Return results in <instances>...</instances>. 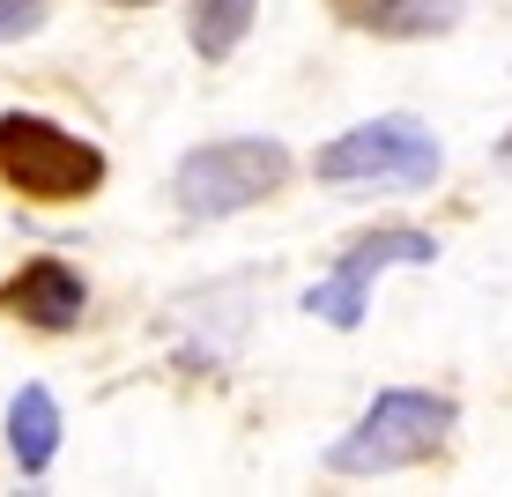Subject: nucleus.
Segmentation results:
<instances>
[{"mask_svg":"<svg viewBox=\"0 0 512 497\" xmlns=\"http://www.w3.org/2000/svg\"><path fill=\"white\" fill-rule=\"evenodd\" d=\"M461 423V401L453 394H423V386H386L372 394L357 423L327 446V468L334 475H394V468H416L446 446V431Z\"/></svg>","mask_w":512,"mask_h":497,"instance_id":"obj_1","label":"nucleus"},{"mask_svg":"<svg viewBox=\"0 0 512 497\" xmlns=\"http://www.w3.org/2000/svg\"><path fill=\"white\" fill-rule=\"evenodd\" d=\"M282 179H290V149L275 134H223V141H201V149L179 156L171 201L193 223H223V216H245L253 201H268Z\"/></svg>","mask_w":512,"mask_h":497,"instance_id":"obj_2","label":"nucleus"},{"mask_svg":"<svg viewBox=\"0 0 512 497\" xmlns=\"http://www.w3.org/2000/svg\"><path fill=\"white\" fill-rule=\"evenodd\" d=\"M438 134L409 112H386V119H364V127L334 134L320 156H312V179L320 186H431L438 179Z\"/></svg>","mask_w":512,"mask_h":497,"instance_id":"obj_3","label":"nucleus"},{"mask_svg":"<svg viewBox=\"0 0 512 497\" xmlns=\"http://www.w3.org/2000/svg\"><path fill=\"white\" fill-rule=\"evenodd\" d=\"M0 179L30 201H90L104 186V149L67 134L60 119L0 112Z\"/></svg>","mask_w":512,"mask_h":497,"instance_id":"obj_4","label":"nucleus"},{"mask_svg":"<svg viewBox=\"0 0 512 497\" xmlns=\"http://www.w3.org/2000/svg\"><path fill=\"white\" fill-rule=\"evenodd\" d=\"M431 260H438V238H431V230H409V223L372 230V238H357V245L342 253V268H334L327 282H312V290H305V312L349 334V327L364 319V297H372V282H379L386 268H431Z\"/></svg>","mask_w":512,"mask_h":497,"instance_id":"obj_5","label":"nucleus"},{"mask_svg":"<svg viewBox=\"0 0 512 497\" xmlns=\"http://www.w3.org/2000/svg\"><path fill=\"white\" fill-rule=\"evenodd\" d=\"M0 312H15V319H30V327H75L82 312H90V282H82L67 260H30L23 275L0 290Z\"/></svg>","mask_w":512,"mask_h":497,"instance_id":"obj_6","label":"nucleus"},{"mask_svg":"<svg viewBox=\"0 0 512 497\" xmlns=\"http://www.w3.org/2000/svg\"><path fill=\"white\" fill-rule=\"evenodd\" d=\"M364 38H446L461 23V0H327Z\"/></svg>","mask_w":512,"mask_h":497,"instance_id":"obj_7","label":"nucleus"},{"mask_svg":"<svg viewBox=\"0 0 512 497\" xmlns=\"http://www.w3.org/2000/svg\"><path fill=\"white\" fill-rule=\"evenodd\" d=\"M8 453L23 475H45L52 453H60V401L45 394V386H23V394L8 401Z\"/></svg>","mask_w":512,"mask_h":497,"instance_id":"obj_8","label":"nucleus"},{"mask_svg":"<svg viewBox=\"0 0 512 497\" xmlns=\"http://www.w3.org/2000/svg\"><path fill=\"white\" fill-rule=\"evenodd\" d=\"M253 8L260 0H193V15H186L193 52H201V60H231L245 45V30H253Z\"/></svg>","mask_w":512,"mask_h":497,"instance_id":"obj_9","label":"nucleus"},{"mask_svg":"<svg viewBox=\"0 0 512 497\" xmlns=\"http://www.w3.org/2000/svg\"><path fill=\"white\" fill-rule=\"evenodd\" d=\"M52 15V0H0V45H15V38H30Z\"/></svg>","mask_w":512,"mask_h":497,"instance_id":"obj_10","label":"nucleus"},{"mask_svg":"<svg viewBox=\"0 0 512 497\" xmlns=\"http://www.w3.org/2000/svg\"><path fill=\"white\" fill-rule=\"evenodd\" d=\"M498 164H505V171H512V127H505V134H498Z\"/></svg>","mask_w":512,"mask_h":497,"instance_id":"obj_11","label":"nucleus"}]
</instances>
